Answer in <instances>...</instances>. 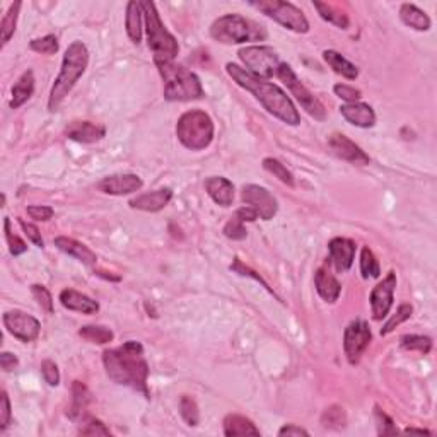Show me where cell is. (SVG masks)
Here are the masks:
<instances>
[{"label":"cell","mask_w":437,"mask_h":437,"mask_svg":"<svg viewBox=\"0 0 437 437\" xmlns=\"http://www.w3.org/2000/svg\"><path fill=\"white\" fill-rule=\"evenodd\" d=\"M249 6L263 12L266 18L273 19L289 31L299 33V35L310 31V21L305 12L297 9L294 4L282 2V0H260V2H249Z\"/></svg>","instance_id":"obj_8"},{"label":"cell","mask_w":437,"mask_h":437,"mask_svg":"<svg viewBox=\"0 0 437 437\" xmlns=\"http://www.w3.org/2000/svg\"><path fill=\"white\" fill-rule=\"evenodd\" d=\"M231 270L232 272H236V273H239V276H248V277H251V278H255L256 282H261V284H263V287L266 290H270V293H272V289H270L268 287V284H266V282L263 280V278H261L260 276H256L255 272H253L251 268H249V266H246L243 263V261L239 260V258H236L234 260V263L231 265Z\"/></svg>","instance_id":"obj_51"},{"label":"cell","mask_w":437,"mask_h":437,"mask_svg":"<svg viewBox=\"0 0 437 437\" xmlns=\"http://www.w3.org/2000/svg\"><path fill=\"white\" fill-rule=\"evenodd\" d=\"M28 215L31 217L33 220H36V222H47V220H50L53 217V212L52 207L48 205H31L26 209Z\"/></svg>","instance_id":"obj_49"},{"label":"cell","mask_w":437,"mask_h":437,"mask_svg":"<svg viewBox=\"0 0 437 437\" xmlns=\"http://www.w3.org/2000/svg\"><path fill=\"white\" fill-rule=\"evenodd\" d=\"M55 246L60 249V251H64L65 255L76 258L77 261H81V263L93 266L98 263V256H96V253L91 248H87L86 244L79 243V241L72 239V238H67V236H58L55 238Z\"/></svg>","instance_id":"obj_23"},{"label":"cell","mask_w":437,"mask_h":437,"mask_svg":"<svg viewBox=\"0 0 437 437\" xmlns=\"http://www.w3.org/2000/svg\"><path fill=\"white\" fill-rule=\"evenodd\" d=\"M91 403L89 390L81 381H74L72 385V405L69 409V417L72 420H86L87 405Z\"/></svg>","instance_id":"obj_30"},{"label":"cell","mask_w":437,"mask_h":437,"mask_svg":"<svg viewBox=\"0 0 437 437\" xmlns=\"http://www.w3.org/2000/svg\"><path fill=\"white\" fill-rule=\"evenodd\" d=\"M18 364H19V359L14 356V353H11V352L0 353V368H2L6 373L14 371V369L18 368Z\"/></svg>","instance_id":"obj_52"},{"label":"cell","mask_w":437,"mask_h":437,"mask_svg":"<svg viewBox=\"0 0 437 437\" xmlns=\"http://www.w3.org/2000/svg\"><path fill=\"white\" fill-rule=\"evenodd\" d=\"M214 122L205 111L191 110L180 116L176 123L178 140L190 151H203L214 140Z\"/></svg>","instance_id":"obj_7"},{"label":"cell","mask_w":437,"mask_h":437,"mask_svg":"<svg viewBox=\"0 0 437 437\" xmlns=\"http://www.w3.org/2000/svg\"><path fill=\"white\" fill-rule=\"evenodd\" d=\"M29 48H31L33 52L41 53V55H55L58 48H60V45H58L55 35H47L43 36V38L29 41Z\"/></svg>","instance_id":"obj_40"},{"label":"cell","mask_w":437,"mask_h":437,"mask_svg":"<svg viewBox=\"0 0 437 437\" xmlns=\"http://www.w3.org/2000/svg\"><path fill=\"white\" fill-rule=\"evenodd\" d=\"M407 434H427L431 436V431H426V429H414V427H407L405 429Z\"/></svg>","instance_id":"obj_55"},{"label":"cell","mask_w":437,"mask_h":437,"mask_svg":"<svg viewBox=\"0 0 437 437\" xmlns=\"http://www.w3.org/2000/svg\"><path fill=\"white\" fill-rule=\"evenodd\" d=\"M373 340V333L369 324L364 319H356L345 328L344 333V351L347 356V361L352 365L359 364L361 357L368 351L369 344Z\"/></svg>","instance_id":"obj_11"},{"label":"cell","mask_w":437,"mask_h":437,"mask_svg":"<svg viewBox=\"0 0 437 437\" xmlns=\"http://www.w3.org/2000/svg\"><path fill=\"white\" fill-rule=\"evenodd\" d=\"M278 436H287V437H290V436H310V432L306 431V429H302V427H299V426H295V424H287V426H284L280 429V431H278Z\"/></svg>","instance_id":"obj_54"},{"label":"cell","mask_w":437,"mask_h":437,"mask_svg":"<svg viewBox=\"0 0 437 437\" xmlns=\"http://www.w3.org/2000/svg\"><path fill=\"white\" fill-rule=\"evenodd\" d=\"M333 93L347 103H359L362 99L361 89H356V87L347 84H335L333 86Z\"/></svg>","instance_id":"obj_46"},{"label":"cell","mask_w":437,"mask_h":437,"mask_svg":"<svg viewBox=\"0 0 437 437\" xmlns=\"http://www.w3.org/2000/svg\"><path fill=\"white\" fill-rule=\"evenodd\" d=\"M399 19L407 24V26L415 29V31H429L431 29V18L419 9L414 4H403L399 7Z\"/></svg>","instance_id":"obj_29"},{"label":"cell","mask_w":437,"mask_h":437,"mask_svg":"<svg viewBox=\"0 0 437 437\" xmlns=\"http://www.w3.org/2000/svg\"><path fill=\"white\" fill-rule=\"evenodd\" d=\"M2 405H0V432H6V429L11 426L12 412H11V399L7 391H2Z\"/></svg>","instance_id":"obj_48"},{"label":"cell","mask_w":437,"mask_h":437,"mask_svg":"<svg viewBox=\"0 0 437 437\" xmlns=\"http://www.w3.org/2000/svg\"><path fill=\"white\" fill-rule=\"evenodd\" d=\"M226 70L229 77L239 87H243V89L249 91V93L255 96L270 115H273L276 118L282 120V122L287 125H293V127H297V125L301 123V115L295 110L293 99L277 84L268 82L266 79L253 76L246 69H243V67L236 64H227Z\"/></svg>","instance_id":"obj_2"},{"label":"cell","mask_w":437,"mask_h":437,"mask_svg":"<svg viewBox=\"0 0 437 437\" xmlns=\"http://www.w3.org/2000/svg\"><path fill=\"white\" fill-rule=\"evenodd\" d=\"M328 147L340 159L351 162L356 166H368L371 162V157L368 156L353 140L345 137L344 133H331L328 137Z\"/></svg>","instance_id":"obj_15"},{"label":"cell","mask_w":437,"mask_h":437,"mask_svg":"<svg viewBox=\"0 0 437 437\" xmlns=\"http://www.w3.org/2000/svg\"><path fill=\"white\" fill-rule=\"evenodd\" d=\"M263 168L270 174H273V176L278 178V180L284 183V185L294 186L293 173H290L289 169H287L285 166L282 164V162L278 161V159H273V157H265V159H263Z\"/></svg>","instance_id":"obj_39"},{"label":"cell","mask_w":437,"mask_h":437,"mask_svg":"<svg viewBox=\"0 0 437 437\" xmlns=\"http://www.w3.org/2000/svg\"><path fill=\"white\" fill-rule=\"evenodd\" d=\"M395 289H397V273L391 270L388 276L374 287L371 297H369L373 318L376 319V322H381V319H385L386 316L390 314L395 301Z\"/></svg>","instance_id":"obj_14"},{"label":"cell","mask_w":437,"mask_h":437,"mask_svg":"<svg viewBox=\"0 0 437 437\" xmlns=\"http://www.w3.org/2000/svg\"><path fill=\"white\" fill-rule=\"evenodd\" d=\"M224 434L227 437H241V436H260L258 429L251 420L244 415L229 414L224 419Z\"/></svg>","instance_id":"obj_25"},{"label":"cell","mask_w":437,"mask_h":437,"mask_svg":"<svg viewBox=\"0 0 437 437\" xmlns=\"http://www.w3.org/2000/svg\"><path fill=\"white\" fill-rule=\"evenodd\" d=\"M180 414L183 420H185L190 427H197L200 424L198 405L193 398L188 397V395H183L180 398Z\"/></svg>","instance_id":"obj_38"},{"label":"cell","mask_w":437,"mask_h":437,"mask_svg":"<svg viewBox=\"0 0 437 437\" xmlns=\"http://www.w3.org/2000/svg\"><path fill=\"white\" fill-rule=\"evenodd\" d=\"M144 186L142 178L137 174H113V176L103 178L101 181L96 185V188L106 195H115V197H123V195H130L139 191Z\"/></svg>","instance_id":"obj_16"},{"label":"cell","mask_w":437,"mask_h":437,"mask_svg":"<svg viewBox=\"0 0 437 437\" xmlns=\"http://www.w3.org/2000/svg\"><path fill=\"white\" fill-rule=\"evenodd\" d=\"M4 327L6 330L11 333L14 339H18L19 342L29 344L35 342L40 336L41 324L35 316L24 313V311H7L2 318Z\"/></svg>","instance_id":"obj_12"},{"label":"cell","mask_w":437,"mask_h":437,"mask_svg":"<svg viewBox=\"0 0 437 437\" xmlns=\"http://www.w3.org/2000/svg\"><path fill=\"white\" fill-rule=\"evenodd\" d=\"M323 58L330 65V69H333V72L339 74V76L348 79V81L359 77V69L352 62H348L342 53L335 52V50H324Z\"/></svg>","instance_id":"obj_28"},{"label":"cell","mask_w":437,"mask_h":437,"mask_svg":"<svg viewBox=\"0 0 437 437\" xmlns=\"http://www.w3.org/2000/svg\"><path fill=\"white\" fill-rule=\"evenodd\" d=\"M374 419H376V426H378V434L380 436H395L398 434V429L395 426L393 419L390 417L388 414H385L380 407L374 409Z\"/></svg>","instance_id":"obj_42"},{"label":"cell","mask_w":437,"mask_h":437,"mask_svg":"<svg viewBox=\"0 0 437 437\" xmlns=\"http://www.w3.org/2000/svg\"><path fill=\"white\" fill-rule=\"evenodd\" d=\"M322 424L324 429H330V431H342L347 426V415L345 410L339 405L328 407L322 415Z\"/></svg>","instance_id":"obj_34"},{"label":"cell","mask_w":437,"mask_h":437,"mask_svg":"<svg viewBox=\"0 0 437 437\" xmlns=\"http://www.w3.org/2000/svg\"><path fill=\"white\" fill-rule=\"evenodd\" d=\"M12 98H11V108L12 110H18L31 98L35 93V74L33 70H26L23 76L19 77V81L12 86Z\"/></svg>","instance_id":"obj_27"},{"label":"cell","mask_w":437,"mask_h":437,"mask_svg":"<svg viewBox=\"0 0 437 437\" xmlns=\"http://www.w3.org/2000/svg\"><path fill=\"white\" fill-rule=\"evenodd\" d=\"M277 77L280 79L287 87H289L290 93H293L294 98L297 99L299 105L307 111V115H311L314 120H318V122H323V120L327 118V111H324V108L322 103H319V99L316 98V96L311 93V91L307 89L301 81H299L297 76H295V72L293 70V67H290L289 64H280V67H278V70H277Z\"/></svg>","instance_id":"obj_10"},{"label":"cell","mask_w":437,"mask_h":437,"mask_svg":"<svg viewBox=\"0 0 437 437\" xmlns=\"http://www.w3.org/2000/svg\"><path fill=\"white\" fill-rule=\"evenodd\" d=\"M340 113L351 125L361 128H371L376 125V113L365 103H345L340 106Z\"/></svg>","instance_id":"obj_20"},{"label":"cell","mask_w":437,"mask_h":437,"mask_svg":"<svg viewBox=\"0 0 437 437\" xmlns=\"http://www.w3.org/2000/svg\"><path fill=\"white\" fill-rule=\"evenodd\" d=\"M238 57L244 67H246L248 72L260 79H270L277 76L278 67L282 64L276 50L270 47H261V45L241 48Z\"/></svg>","instance_id":"obj_9"},{"label":"cell","mask_w":437,"mask_h":437,"mask_svg":"<svg viewBox=\"0 0 437 437\" xmlns=\"http://www.w3.org/2000/svg\"><path fill=\"white\" fill-rule=\"evenodd\" d=\"M314 285L319 297H322L324 302H330V305L339 301L340 294H342V285H340V282L336 280L335 276H331V273L324 268L316 270Z\"/></svg>","instance_id":"obj_24"},{"label":"cell","mask_w":437,"mask_h":437,"mask_svg":"<svg viewBox=\"0 0 437 437\" xmlns=\"http://www.w3.org/2000/svg\"><path fill=\"white\" fill-rule=\"evenodd\" d=\"M84 427H81L79 434L81 436H111L110 429H108L101 420L89 417L87 420H82Z\"/></svg>","instance_id":"obj_45"},{"label":"cell","mask_w":437,"mask_h":437,"mask_svg":"<svg viewBox=\"0 0 437 437\" xmlns=\"http://www.w3.org/2000/svg\"><path fill=\"white\" fill-rule=\"evenodd\" d=\"M234 217L239 219L241 222H255V220L258 219V214L251 209V207L244 205V207H241V209L236 210Z\"/></svg>","instance_id":"obj_53"},{"label":"cell","mask_w":437,"mask_h":437,"mask_svg":"<svg viewBox=\"0 0 437 437\" xmlns=\"http://www.w3.org/2000/svg\"><path fill=\"white\" fill-rule=\"evenodd\" d=\"M65 135L76 142L94 144L105 139L106 128L105 125L94 122H72L65 127Z\"/></svg>","instance_id":"obj_18"},{"label":"cell","mask_w":437,"mask_h":437,"mask_svg":"<svg viewBox=\"0 0 437 437\" xmlns=\"http://www.w3.org/2000/svg\"><path fill=\"white\" fill-rule=\"evenodd\" d=\"M23 4L14 2L11 4L9 11L4 14L2 23H0V41H2V48L9 43L12 36L16 33V26H18V18H19V9Z\"/></svg>","instance_id":"obj_33"},{"label":"cell","mask_w":437,"mask_h":437,"mask_svg":"<svg viewBox=\"0 0 437 437\" xmlns=\"http://www.w3.org/2000/svg\"><path fill=\"white\" fill-rule=\"evenodd\" d=\"M89 65V50L82 41H74L65 50L62 69L53 82L48 98V110L57 111Z\"/></svg>","instance_id":"obj_3"},{"label":"cell","mask_w":437,"mask_h":437,"mask_svg":"<svg viewBox=\"0 0 437 437\" xmlns=\"http://www.w3.org/2000/svg\"><path fill=\"white\" fill-rule=\"evenodd\" d=\"M79 336L89 344L106 345V344L113 342L115 333L111 328L99 327V324H86V327H82L81 330H79Z\"/></svg>","instance_id":"obj_32"},{"label":"cell","mask_w":437,"mask_h":437,"mask_svg":"<svg viewBox=\"0 0 437 437\" xmlns=\"http://www.w3.org/2000/svg\"><path fill=\"white\" fill-rule=\"evenodd\" d=\"M313 6H314V9L318 11V14L322 16V19L333 24V26H336L340 29H347L348 26H351V19H348V16L345 14L342 9H339V7L331 6V4H323V2H313Z\"/></svg>","instance_id":"obj_31"},{"label":"cell","mask_w":437,"mask_h":437,"mask_svg":"<svg viewBox=\"0 0 437 437\" xmlns=\"http://www.w3.org/2000/svg\"><path fill=\"white\" fill-rule=\"evenodd\" d=\"M361 273L362 278H378L381 276L380 261L374 256L373 249L369 246H364L361 251Z\"/></svg>","instance_id":"obj_35"},{"label":"cell","mask_w":437,"mask_h":437,"mask_svg":"<svg viewBox=\"0 0 437 437\" xmlns=\"http://www.w3.org/2000/svg\"><path fill=\"white\" fill-rule=\"evenodd\" d=\"M41 374H43L45 381H47L50 386L60 385V371H58V365L53 361H43V364H41Z\"/></svg>","instance_id":"obj_47"},{"label":"cell","mask_w":437,"mask_h":437,"mask_svg":"<svg viewBox=\"0 0 437 437\" xmlns=\"http://www.w3.org/2000/svg\"><path fill=\"white\" fill-rule=\"evenodd\" d=\"M60 302L65 310L77 311L82 314H96L99 311L98 301L91 299L89 295L77 293L74 289H64L60 293Z\"/></svg>","instance_id":"obj_22"},{"label":"cell","mask_w":437,"mask_h":437,"mask_svg":"<svg viewBox=\"0 0 437 437\" xmlns=\"http://www.w3.org/2000/svg\"><path fill=\"white\" fill-rule=\"evenodd\" d=\"M399 345L409 352H420L427 356L432 351V339L424 335H405L399 339Z\"/></svg>","instance_id":"obj_36"},{"label":"cell","mask_w":437,"mask_h":437,"mask_svg":"<svg viewBox=\"0 0 437 437\" xmlns=\"http://www.w3.org/2000/svg\"><path fill=\"white\" fill-rule=\"evenodd\" d=\"M210 36L224 45H243L249 41H265L268 35L266 29L255 21L239 14H226L212 23Z\"/></svg>","instance_id":"obj_6"},{"label":"cell","mask_w":437,"mask_h":437,"mask_svg":"<svg viewBox=\"0 0 437 437\" xmlns=\"http://www.w3.org/2000/svg\"><path fill=\"white\" fill-rule=\"evenodd\" d=\"M31 293H33V297L38 301L41 310L47 311L48 314H52L53 313V297L47 287L35 284V285H31Z\"/></svg>","instance_id":"obj_44"},{"label":"cell","mask_w":437,"mask_h":437,"mask_svg":"<svg viewBox=\"0 0 437 437\" xmlns=\"http://www.w3.org/2000/svg\"><path fill=\"white\" fill-rule=\"evenodd\" d=\"M412 314H414V306L409 305V302H403V305L397 310V313L391 316L388 322H386L385 327L381 328V335L382 336L390 335V333L395 331V328L399 327V324L409 322V319L412 318Z\"/></svg>","instance_id":"obj_37"},{"label":"cell","mask_w":437,"mask_h":437,"mask_svg":"<svg viewBox=\"0 0 437 437\" xmlns=\"http://www.w3.org/2000/svg\"><path fill=\"white\" fill-rule=\"evenodd\" d=\"M173 198V190L171 188H159L149 191V193L139 195V197L132 198L128 202V205L135 210H142V212H159L168 207V203L171 202Z\"/></svg>","instance_id":"obj_19"},{"label":"cell","mask_w":437,"mask_h":437,"mask_svg":"<svg viewBox=\"0 0 437 437\" xmlns=\"http://www.w3.org/2000/svg\"><path fill=\"white\" fill-rule=\"evenodd\" d=\"M164 81V98L168 101H193L203 98V87L197 74L174 62L156 64Z\"/></svg>","instance_id":"obj_4"},{"label":"cell","mask_w":437,"mask_h":437,"mask_svg":"<svg viewBox=\"0 0 437 437\" xmlns=\"http://www.w3.org/2000/svg\"><path fill=\"white\" fill-rule=\"evenodd\" d=\"M142 7L145 29H147V45L154 55V64H162V62H174L178 53H180V45L171 33L166 29L159 18V12L156 9V4L140 2Z\"/></svg>","instance_id":"obj_5"},{"label":"cell","mask_w":437,"mask_h":437,"mask_svg":"<svg viewBox=\"0 0 437 437\" xmlns=\"http://www.w3.org/2000/svg\"><path fill=\"white\" fill-rule=\"evenodd\" d=\"M356 243L348 238H333L328 243V251H330V261L335 266L339 273H345L351 268L356 258Z\"/></svg>","instance_id":"obj_17"},{"label":"cell","mask_w":437,"mask_h":437,"mask_svg":"<svg viewBox=\"0 0 437 437\" xmlns=\"http://www.w3.org/2000/svg\"><path fill=\"white\" fill-rule=\"evenodd\" d=\"M18 220H19V226L23 227V231H24V232H26L28 238L31 239L33 243H35L38 248H43V246H45V241H43V238H41L40 229L36 227L35 224L26 222V220H24L23 217H18Z\"/></svg>","instance_id":"obj_50"},{"label":"cell","mask_w":437,"mask_h":437,"mask_svg":"<svg viewBox=\"0 0 437 437\" xmlns=\"http://www.w3.org/2000/svg\"><path fill=\"white\" fill-rule=\"evenodd\" d=\"M205 191L220 207H231L232 202H234V185L224 176L207 178Z\"/></svg>","instance_id":"obj_21"},{"label":"cell","mask_w":437,"mask_h":437,"mask_svg":"<svg viewBox=\"0 0 437 437\" xmlns=\"http://www.w3.org/2000/svg\"><path fill=\"white\" fill-rule=\"evenodd\" d=\"M103 364L111 381L120 386H127L137 393L151 397L149 393V364L145 361L144 347L140 342L128 340L116 348L103 353Z\"/></svg>","instance_id":"obj_1"},{"label":"cell","mask_w":437,"mask_h":437,"mask_svg":"<svg viewBox=\"0 0 437 437\" xmlns=\"http://www.w3.org/2000/svg\"><path fill=\"white\" fill-rule=\"evenodd\" d=\"M142 7L140 2H128L127 4V14H125V28H127V35L133 45H139L142 41Z\"/></svg>","instance_id":"obj_26"},{"label":"cell","mask_w":437,"mask_h":437,"mask_svg":"<svg viewBox=\"0 0 437 437\" xmlns=\"http://www.w3.org/2000/svg\"><path fill=\"white\" fill-rule=\"evenodd\" d=\"M4 231H6V239H7V244H9V251L12 256H19L28 251V244L24 243L19 236H16L14 232H12L9 217H4Z\"/></svg>","instance_id":"obj_41"},{"label":"cell","mask_w":437,"mask_h":437,"mask_svg":"<svg viewBox=\"0 0 437 437\" xmlns=\"http://www.w3.org/2000/svg\"><path fill=\"white\" fill-rule=\"evenodd\" d=\"M222 232H224V236H226V238L232 239V241H243V239H246V236H248V231H246V227H244V222H241V220L236 219V217H232L231 220H229L226 226H224Z\"/></svg>","instance_id":"obj_43"},{"label":"cell","mask_w":437,"mask_h":437,"mask_svg":"<svg viewBox=\"0 0 437 437\" xmlns=\"http://www.w3.org/2000/svg\"><path fill=\"white\" fill-rule=\"evenodd\" d=\"M241 200L256 212L258 217L263 220H272L278 212L277 198L263 186L244 185L241 191Z\"/></svg>","instance_id":"obj_13"}]
</instances>
